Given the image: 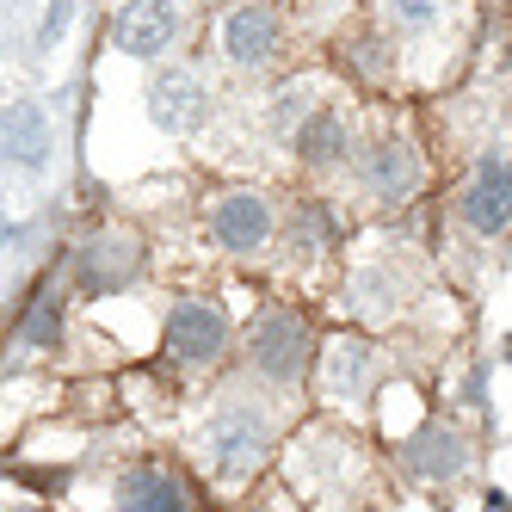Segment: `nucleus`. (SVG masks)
Masks as SVG:
<instances>
[{
    "label": "nucleus",
    "mask_w": 512,
    "mask_h": 512,
    "mask_svg": "<svg viewBox=\"0 0 512 512\" xmlns=\"http://www.w3.org/2000/svg\"><path fill=\"white\" fill-rule=\"evenodd\" d=\"M161 340H167L173 364H186V371H210V364L229 352V309L216 303V297H179Z\"/></svg>",
    "instance_id": "f257e3e1"
},
{
    "label": "nucleus",
    "mask_w": 512,
    "mask_h": 512,
    "mask_svg": "<svg viewBox=\"0 0 512 512\" xmlns=\"http://www.w3.org/2000/svg\"><path fill=\"white\" fill-rule=\"evenodd\" d=\"M309 358H315V334H309V321L297 309H272L253 321V334H247V364L260 377L272 383H297L309 371Z\"/></svg>",
    "instance_id": "f03ea898"
},
{
    "label": "nucleus",
    "mask_w": 512,
    "mask_h": 512,
    "mask_svg": "<svg viewBox=\"0 0 512 512\" xmlns=\"http://www.w3.org/2000/svg\"><path fill=\"white\" fill-rule=\"evenodd\" d=\"M142 272V235L136 229H99L93 241L75 247V284L81 297H118Z\"/></svg>",
    "instance_id": "7ed1b4c3"
},
{
    "label": "nucleus",
    "mask_w": 512,
    "mask_h": 512,
    "mask_svg": "<svg viewBox=\"0 0 512 512\" xmlns=\"http://www.w3.org/2000/svg\"><path fill=\"white\" fill-rule=\"evenodd\" d=\"M216 50H223L235 68H272L278 50H284V13L266 7V0H241V7L223 13V25H216Z\"/></svg>",
    "instance_id": "20e7f679"
},
{
    "label": "nucleus",
    "mask_w": 512,
    "mask_h": 512,
    "mask_svg": "<svg viewBox=\"0 0 512 512\" xmlns=\"http://www.w3.org/2000/svg\"><path fill=\"white\" fill-rule=\"evenodd\" d=\"M266 445H272V426L260 414H247V408H223L204 426V457H210L216 475H229V482H241V475L260 469Z\"/></svg>",
    "instance_id": "39448f33"
},
{
    "label": "nucleus",
    "mask_w": 512,
    "mask_h": 512,
    "mask_svg": "<svg viewBox=\"0 0 512 512\" xmlns=\"http://www.w3.org/2000/svg\"><path fill=\"white\" fill-rule=\"evenodd\" d=\"M210 241L223 247V253H260L272 241V204L253 192V186H229V192H216L210 204Z\"/></svg>",
    "instance_id": "423d86ee"
},
{
    "label": "nucleus",
    "mask_w": 512,
    "mask_h": 512,
    "mask_svg": "<svg viewBox=\"0 0 512 512\" xmlns=\"http://www.w3.org/2000/svg\"><path fill=\"white\" fill-rule=\"evenodd\" d=\"M142 105H149V124L186 136L210 118V87L198 68H161V75L149 81V93H142Z\"/></svg>",
    "instance_id": "0eeeda50"
},
{
    "label": "nucleus",
    "mask_w": 512,
    "mask_h": 512,
    "mask_svg": "<svg viewBox=\"0 0 512 512\" xmlns=\"http://www.w3.org/2000/svg\"><path fill=\"white\" fill-rule=\"evenodd\" d=\"M173 38H179V7L173 0H124L118 19H112V50L136 56V62L167 56Z\"/></svg>",
    "instance_id": "6e6552de"
},
{
    "label": "nucleus",
    "mask_w": 512,
    "mask_h": 512,
    "mask_svg": "<svg viewBox=\"0 0 512 512\" xmlns=\"http://www.w3.org/2000/svg\"><path fill=\"white\" fill-rule=\"evenodd\" d=\"M457 210H463V223L475 235H500L512 223V155H482L475 161Z\"/></svg>",
    "instance_id": "1a4fd4ad"
},
{
    "label": "nucleus",
    "mask_w": 512,
    "mask_h": 512,
    "mask_svg": "<svg viewBox=\"0 0 512 512\" xmlns=\"http://www.w3.org/2000/svg\"><path fill=\"white\" fill-rule=\"evenodd\" d=\"M371 346H364L358 334H334L315 346V389L327 401H358L364 389H371Z\"/></svg>",
    "instance_id": "9d476101"
},
{
    "label": "nucleus",
    "mask_w": 512,
    "mask_h": 512,
    "mask_svg": "<svg viewBox=\"0 0 512 512\" xmlns=\"http://www.w3.org/2000/svg\"><path fill=\"white\" fill-rule=\"evenodd\" d=\"M358 173H364V192H371V198L401 204V198L420 186V155H414L408 136H383V142H371V149H364Z\"/></svg>",
    "instance_id": "9b49d317"
},
{
    "label": "nucleus",
    "mask_w": 512,
    "mask_h": 512,
    "mask_svg": "<svg viewBox=\"0 0 512 512\" xmlns=\"http://www.w3.org/2000/svg\"><path fill=\"white\" fill-rule=\"evenodd\" d=\"M0 161H19V167H44L50 161V118H44L38 99L0 105Z\"/></svg>",
    "instance_id": "f8f14e48"
},
{
    "label": "nucleus",
    "mask_w": 512,
    "mask_h": 512,
    "mask_svg": "<svg viewBox=\"0 0 512 512\" xmlns=\"http://www.w3.org/2000/svg\"><path fill=\"white\" fill-rule=\"evenodd\" d=\"M118 512H192V488L161 463H136L118 482Z\"/></svg>",
    "instance_id": "ddd939ff"
},
{
    "label": "nucleus",
    "mask_w": 512,
    "mask_h": 512,
    "mask_svg": "<svg viewBox=\"0 0 512 512\" xmlns=\"http://www.w3.org/2000/svg\"><path fill=\"white\" fill-rule=\"evenodd\" d=\"M290 142H297V161H309V167H340L346 149H352V124H346L340 105H315V112L290 130Z\"/></svg>",
    "instance_id": "4468645a"
},
{
    "label": "nucleus",
    "mask_w": 512,
    "mask_h": 512,
    "mask_svg": "<svg viewBox=\"0 0 512 512\" xmlns=\"http://www.w3.org/2000/svg\"><path fill=\"white\" fill-rule=\"evenodd\" d=\"M408 463L420 475H457L463 469V438L457 432H414L408 438Z\"/></svg>",
    "instance_id": "2eb2a0df"
},
{
    "label": "nucleus",
    "mask_w": 512,
    "mask_h": 512,
    "mask_svg": "<svg viewBox=\"0 0 512 512\" xmlns=\"http://www.w3.org/2000/svg\"><path fill=\"white\" fill-rule=\"evenodd\" d=\"M56 334H62V303H56L50 284H38L31 303H25V321H19V346L44 352V346H56Z\"/></svg>",
    "instance_id": "dca6fc26"
},
{
    "label": "nucleus",
    "mask_w": 512,
    "mask_h": 512,
    "mask_svg": "<svg viewBox=\"0 0 512 512\" xmlns=\"http://www.w3.org/2000/svg\"><path fill=\"white\" fill-rule=\"evenodd\" d=\"M290 247H309V253L334 247V216H327V204H315V198L297 204V216H290Z\"/></svg>",
    "instance_id": "f3484780"
},
{
    "label": "nucleus",
    "mask_w": 512,
    "mask_h": 512,
    "mask_svg": "<svg viewBox=\"0 0 512 512\" xmlns=\"http://www.w3.org/2000/svg\"><path fill=\"white\" fill-rule=\"evenodd\" d=\"M451 0H383V19L389 31H432L438 19H445Z\"/></svg>",
    "instance_id": "a211bd4d"
},
{
    "label": "nucleus",
    "mask_w": 512,
    "mask_h": 512,
    "mask_svg": "<svg viewBox=\"0 0 512 512\" xmlns=\"http://www.w3.org/2000/svg\"><path fill=\"white\" fill-rule=\"evenodd\" d=\"M68 19H75V0H56L50 7V19L38 25V44L50 50V44H62V31H68Z\"/></svg>",
    "instance_id": "6ab92c4d"
},
{
    "label": "nucleus",
    "mask_w": 512,
    "mask_h": 512,
    "mask_svg": "<svg viewBox=\"0 0 512 512\" xmlns=\"http://www.w3.org/2000/svg\"><path fill=\"white\" fill-rule=\"evenodd\" d=\"M488 512H512V506H506V494H488Z\"/></svg>",
    "instance_id": "aec40b11"
},
{
    "label": "nucleus",
    "mask_w": 512,
    "mask_h": 512,
    "mask_svg": "<svg viewBox=\"0 0 512 512\" xmlns=\"http://www.w3.org/2000/svg\"><path fill=\"white\" fill-rule=\"evenodd\" d=\"M13 241V223H7V216H0V247H7Z\"/></svg>",
    "instance_id": "412c9836"
},
{
    "label": "nucleus",
    "mask_w": 512,
    "mask_h": 512,
    "mask_svg": "<svg viewBox=\"0 0 512 512\" xmlns=\"http://www.w3.org/2000/svg\"><path fill=\"white\" fill-rule=\"evenodd\" d=\"M19 512H44V506H19Z\"/></svg>",
    "instance_id": "4be33fe9"
}]
</instances>
